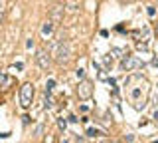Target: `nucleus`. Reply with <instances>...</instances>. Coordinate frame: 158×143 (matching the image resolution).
<instances>
[{"label": "nucleus", "mask_w": 158, "mask_h": 143, "mask_svg": "<svg viewBox=\"0 0 158 143\" xmlns=\"http://www.w3.org/2000/svg\"><path fill=\"white\" fill-rule=\"evenodd\" d=\"M142 66H144V62H142L140 58H136V56H125V58H123V62H121V68H123V70H127V72H132V70L142 68Z\"/></svg>", "instance_id": "4"}, {"label": "nucleus", "mask_w": 158, "mask_h": 143, "mask_svg": "<svg viewBox=\"0 0 158 143\" xmlns=\"http://www.w3.org/2000/svg\"><path fill=\"white\" fill-rule=\"evenodd\" d=\"M87 135H89V137H95V135H99V129H93V127H89V129H87Z\"/></svg>", "instance_id": "9"}, {"label": "nucleus", "mask_w": 158, "mask_h": 143, "mask_svg": "<svg viewBox=\"0 0 158 143\" xmlns=\"http://www.w3.org/2000/svg\"><path fill=\"white\" fill-rule=\"evenodd\" d=\"M34 96H36V87H34V83H24L22 87H20V105L24 107V109H30L34 103Z\"/></svg>", "instance_id": "2"}, {"label": "nucleus", "mask_w": 158, "mask_h": 143, "mask_svg": "<svg viewBox=\"0 0 158 143\" xmlns=\"http://www.w3.org/2000/svg\"><path fill=\"white\" fill-rule=\"evenodd\" d=\"M77 78H79V80H83V78H85V72H83V70H77Z\"/></svg>", "instance_id": "12"}, {"label": "nucleus", "mask_w": 158, "mask_h": 143, "mask_svg": "<svg viewBox=\"0 0 158 143\" xmlns=\"http://www.w3.org/2000/svg\"><path fill=\"white\" fill-rule=\"evenodd\" d=\"M53 32V22H46L44 24V28H42V34L44 36H48V34H52Z\"/></svg>", "instance_id": "7"}, {"label": "nucleus", "mask_w": 158, "mask_h": 143, "mask_svg": "<svg viewBox=\"0 0 158 143\" xmlns=\"http://www.w3.org/2000/svg\"><path fill=\"white\" fill-rule=\"evenodd\" d=\"M61 20H63V6H56V8H52V12H49V22L59 24Z\"/></svg>", "instance_id": "6"}, {"label": "nucleus", "mask_w": 158, "mask_h": 143, "mask_svg": "<svg viewBox=\"0 0 158 143\" xmlns=\"http://www.w3.org/2000/svg\"><path fill=\"white\" fill-rule=\"evenodd\" d=\"M52 56H53V60H56L59 66L67 64V62H69V58H71V50H69V44H67V42H63V40H59V42L56 44V48L52 50Z\"/></svg>", "instance_id": "1"}, {"label": "nucleus", "mask_w": 158, "mask_h": 143, "mask_svg": "<svg viewBox=\"0 0 158 143\" xmlns=\"http://www.w3.org/2000/svg\"><path fill=\"white\" fill-rule=\"evenodd\" d=\"M4 80V74H2V66H0V82Z\"/></svg>", "instance_id": "14"}, {"label": "nucleus", "mask_w": 158, "mask_h": 143, "mask_svg": "<svg viewBox=\"0 0 158 143\" xmlns=\"http://www.w3.org/2000/svg\"><path fill=\"white\" fill-rule=\"evenodd\" d=\"M152 64H154V66H158V60H152Z\"/></svg>", "instance_id": "16"}, {"label": "nucleus", "mask_w": 158, "mask_h": 143, "mask_svg": "<svg viewBox=\"0 0 158 143\" xmlns=\"http://www.w3.org/2000/svg\"><path fill=\"white\" fill-rule=\"evenodd\" d=\"M0 20H2V2H0Z\"/></svg>", "instance_id": "15"}, {"label": "nucleus", "mask_w": 158, "mask_h": 143, "mask_svg": "<svg viewBox=\"0 0 158 143\" xmlns=\"http://www.w3.org/2000/svg\"><path fill=\"white\" fill-rule=\"evenodd\" d=\"M22 123H24V125H28V123H30V117L24 115V117H22Z\"/></svg>", "instance_id": "13"}, {"label": "nucleus", "mask_w": 158, "mask_h": 143, "mask_svg": "<svg viewBox=\"0 0 158 143\" xmlns=\"http://www.w3.org/2000/svg\"><path fill=\"white\" fill-rule=\"evenodd\" d=\"M57 125L61 127V129H65V125H67V123H65V119H59V121H57Z\"/></svg>", "instance_id": "11"}, {"label": "nucleus", "mask_w": 158, "mask_h": 143, "mask_svg": "<svg viewBox=\"0 0 158 143\" xmlns=\"http://www.w3.org/2000/svg\"><path fill=\"white\" fill-rule=\"evenodd\" d=\"M36 62H38V66L42 68V70H48L49 68V64H52V58H49V54L46 52V50H40L36 52Z\"/></svg>", "instance_id": "5"}, {"label": "nucleus", "mask_w": 158, "mask_h": 143, "mask_svg": "<svg viewBox=\"0 0 158 143\" xmlns=\"http://www.w3.org/2000/svg\"><path fill=\"white\" fill-rule=\"evenodd\" d=\"M146 12H148V16H154V14H156V8H154V6H148Z\"/></svg>", "instance_id": "10"}, {"label": "nucleus", "mask_w": 158, "mask_h": 143, "mask_svg": "<svg viewBox=\"0 0 158 143\" xmlns=\"http://www.w3.org/2000/svg\"><path fill=\"white\" fill-rule=\"evenodd\" d=\"M77 97L81 101H87V100L93 97V83L89 80H85V78H83V80L79 82V86H77Z\"/></svg>", "instance_id": "3"}, {"label": "nucleus", "mask_w": 158, "mask_h": 143, "mask_svg": "<svg viewBox=\"0 0 158 143\" xmlns=\"http://www.w3.org/2000/svg\"><path fill=\"white\" fill-rule=\"evenodd\" d=\"M53 86H56V82H53V80H49V82L46 83V93L52 92V90H53Z\"/></svg>", "instance_id": "8"}]
</instances>
